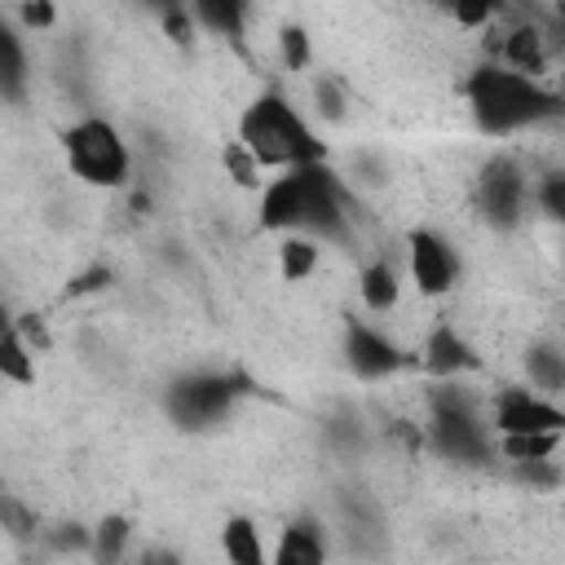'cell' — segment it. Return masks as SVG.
I'll list each match as a JSON object with an SVG mask.
<instances>
[{
  "label": "cell",
  "mask_w": 565,
  "mask_h": 565,
  "mask_svg": "<svg viewBox=\"0 0 565 565\" xmlns=\"http://www.w3.org/2000/svg\"><path fill=\"white\" fill-rule=\"evenodd\" d=\"M238 141H247V150L265 168H278V172L327 159V146L318 141V132L309 128V119L278 88H265L260 97H252L243 106V115H238Z\"/></svg>",
  "instance_id": "obj_2"
},
{
  "label": "cell",
  "mask_w": 565,
  "mask_h": 565,
  "mask_svg": "<svg viewBox=\"0 0 565 565\" xmlns=\"http://www.w3.org/2000/svg\"><path fill=\"white\" fill-rule=\"evenodd\" d=\"M18 22L26 31H53L57 26V4L53 0H22L18 4Z\"/></svg>",
  "instance_id": "obj_31"
},
{
  "label": "cell",
  "mask_w": 565,
  "mask_h": 565,
  "mask_svg": "<svg viewBox=\"0 0 565 565\" xmlns=\"http://www.w3.org/2000/svg\"><path fill=\"white\" fill-rule=\"evenodd\" d=\"M62 154H66L71 177H79L93 190H124L132 177V150H128L124 132L102 115H84V119L66 124Z\"/></svg>",
  "instance_id": "obj_3"
},
{
  "label": "cell",
  "mask_w": 565,
  "mask_h": 565,
  "mask_svg": "<svg viewBox=\"0 0 565 565\" xmlns=\"http://www.w3.org/2000/svg\"><path fill=\"white\" fill-rule=\"evenodd\" d=\"M221 168H225V177H230L238 190H260V185H265V177H260L265 163H260V159L247 150V141H238V137L221 146Z\"/></svg>",
  "instance_id": "obj_23"
},
{
  "label": "cell",
  "mask_w": 565,
  "mask_h": 565,
  "mask_svg": "<svg viewBox=\"0 0 565 565\" xmlns=\"http://www.w3.org/2000/svg\"><path fill=\"white\" fill-rule=\"evenodd\" d=\"M190 13L203 31L221 35L225 44H243L247 40V18H252V0H190Z\"/></svg>",
  "instance_id": "obj_14"
},
{
  "label": "cell",
  "mask_w": 565,
  "mask_h": 565,
  "mask_svg": "<svg viewBox=\"0 0 565 565\" xmlns=\"http://www.w3.org/2000/svg\"><path fill=\"white\" fill-rule=\"evenodd\" d=\"M9 322L22 331V340H26L35 353H49V349H53V335H49V327H44L40 313H18V318H9Z\"/></svg>",
  "instance_id": "obj_32"
},
{
  "label": "cell",
  "mask_w": 565,
  "mask_h": 565,
  "mask_svg": "<svg viewBox=\"0 0 565 565\" xmlns=\"http://www.w3.org/2000/svg\"><path fill=\"white\" fill-rule=\"evenodd\" d=\"M0 53H4V66H0V93L18 106L22 102V88H26V49H22V35L18 26H0Z\"/></svg>",
  "instance_id": "obj_19"
},
{
  "label": "cell",
  "mask_w": 565,
  "mask_h": 565,
  "mask_svg": "<svg viewBox=\"0 0 565 565\" xmlns=\"http://www.w3.org/2000/svg\"><path fill=\"white\" fill-rule=\"evenodd\" d=\"M437 9H446L450 22L468 31H486L494 18H503V0H437Z\"/></svg>",
  "instance_id": "obj_27"
},
{
  "label": "cell",
  "mask_w": 565,
  "mask_h": 565,
  "mask_svg": "<svg viewBox=\"0 0 565 565\" xmlns=\"http://www.w3.org/2000/svg\"><path fill=\"white\" fill-rule=\"evenodd\" d=\"M358 296L371 313H393L397 300H402V274L388 256H375L358 269Z\"/></svg>",
  "instance_id": "obj_15"
},
{
  "label": "cell",
  "mask_w": 565,
  "mask_h": 565,
  "mask_svg": "<svg viewBox=\"0 0 565 565\" xmlns=\"http://www.w3.org/2000/svg\"><path fill=\"white\" fill-rule=\"evenodd\" d=\"M561 13H565V0H561Z\"/></svg>",
  "instance_id": "obj_36"
},
{
  "label": "cell",
  "mask_w": 565,
  "mask_h": 565,
  "mask_svg": "<svg viewBox=\"0 0 565 565\" xmlns=\"http://www.w3.org/2000/svg\"><path fill=\"white\" fill-rule=\"evenodd\" d=\"M459 269H463L459 265V252H455V243L441 230H433V225L406 230V274L419 287V296H446V291H455Z\"/></svg>",
  "instance_id": "obj_8"
},
{
  "label": "cell",
  "mask_w": 565,
  "mask_h": 565,
  "mask_svg": "<svg viewBox=\"0 0 565 565\" xmlns=\"http://www.w3.org/2000/svg\"><path fill=\"white\" fill-rule=\"evenodd\" d=\"M521 366H525L530 388H539V393L565 402V349H561V344L534 340V344L521 353Z\"/></svg>",
  "instance_id": "obj_16"
},
{
  "label": "cell",
  "mask_w": 565,
  "mask_h": 565,
  "mask_svg": "<svg viewBox=\"0 0 565 565\" xmlns=\"http://www.w3.org/2000/svg\"><path fill=\"white\" fill-rule=\"evenodd\" d=\"M159 22H163V35L172 40V44H181V49H190L194 44V13H190V4H181V9H168V13H159Z\"/></svg>",
  "instance_id": "obj_29"
},
{
  "label": "cell",
  "mask_w": 565,
  "mask_h": 565,
  "mask_svg": "<svg viewBox=\"0 0 565 565\" xmlns=\"http://www.w3.org/2000/svg\"><path fill=\"white\" fill-rule=\"evenodd\" d=\"M256 230L260 234H291V230H300V177H296V168H282L274 181L260 185Z\"/></svg>",
  "instance_id": "obj_12"
},
{
  "label": "cell",
  "mask_w": 565,
  "mask_h": 565,
  "mask_svg": "<svg viewBox=\"0 0 565 565\" xmlns=\"http://www.w3.org/2000/svg\"><path fill=\"white\" fill-rule=\"evenodd\" d=\"M278 57H282V66L296 71V75L313 66V40H309V31H305L300 22H282V26H278Z\"/></svg>",
  "instance_id": "obj_25"
},
{
  "label": "cell",
  "mask_w": 565,
  "mask_h": 565,
  "mask_svg": "<svg viewBox=\"0 0 565 565\" xmlns=\"http://www.w3.org/2000/svg\"><path fill=\"white\" fill-rule=\"evenodd\" d=\"M472 124L486 137H512L521 128H539V124H556L565 119V97L556 88H547L534 75H521L494 57L477 62L463 84H459Z\"/></svg>",
  "instance_id": "obj_1"
},
{
  "label": "cell",
  "mask_w": 565,
  "mask_h": 565,
  "mask_svg": "<svg viewBox=\"0 0 565 565\" xmlns=\"http://www.w3.org/2000/svg\"><path fill=\"white\" fill-rule=\"evenodd\" d=\"M503 66L521 71V75H534L543 79L547 66H552V44H547V22L539 18H516V22H503V44H499V57Z\"/></svg>",
  "instance_id": "obj_11"
},
{
  "label": "cell",
  "mask_w": 565,
  "mask_h": 565,
  "mask_svg": "<svg viewBox=\"0 0 565 565\" xmlns=\"http://www.w3.org/2000/svg\"><path fill=\"white\" fill-rule=\"evenodd\" d=\"M278 565H322L327 561V525L313 512H300L282 525L278 547H274Z\"/></svg>",
  "instance_id": "obj_13"
},
{
  "label": "cell",
  "mask_w": 565,
  "mask_h": 565,
  "mask_svg": "<svg viewBox=\"0 0 565 565\" xmlns=\"http://www.w3.org/2000/svg\"><path fill=\"white\" fill-rule=\"evenodd\" d=\"M146 9H154V13H168V9H181V4H190V0H141Z\"/></svg>",
  "instance_id": "obj_34"
},
{
  "label": "cell",
  "mask_w": 565,
  "mask_h": 565,
  "mask_svg": "<svg viewBox=\"0 0 565 565\" xmlns=\"http://www.w3.org/2000/svg\"><path fill=\"white\" fill-rule=\"evenodd\" d=\"M296 177H300V234H313L318 243L353 247V194L344 177L327 159L300 163Z\"/></svg>",
  "instance_id": "obj_4"
},
{
  "label": "cell",
  "mask_w": 565,
  "mask_h": 565,
  "mask_svg": "<svg viewBox=\"0 0 565 565\" xmlns=\"http://www.w3.org/2000/svg\"><path fill=\"white\" fill-rule=\"evenodd\" d=\"M318 260H322V247H318L313 234H300V230L278 234V274H282V282L313 278L318 274Z\"/></svg>",
  "instance_id": "obj_18"
},
{
  "label": "cell",
  "mask_w": 565,
  "mask_h": 565,
  "mask_svg": "<svg viewBox=\"0 0 565 565\" xmlns=\"http://www.w3.org/2000/svg\"><path fill=\"white\" fill-rule=\"evenodd\" d=\"M565 433H503L499 437V459L516 463V459H552L561 455Z\"/></svg>",
  "instance_id": "obj_21"
},
{
  "label": "cell",
  "mask_w": 565,
  "mask_h": 565,
  "mask_svg": "<svg viewBox=\"0 0 565 565\" xmlns=\"http://www.w3.org/2000/svg\"><path fill=\"white\" fill-rule=\"evenodd\" d=\"M490 428L503 433H565V402L525 384H503L490 402Z\"/></svg>",
  "instance_id": "obj_7"
},
{
  "label": "cell",
  "mask_w": 565,
  "mask_h": 565,
  "mask_svg": "<svg viewBox=\"0 0 565 565\" xmlns=\"http://www.w3.org/2000/svg\"><path fill=\"white\" fill-rule=\"evenodd\" d=\"M0 375L9 384H35V349L22 340V331L9 322L4 340H0Z\"/></svg>",
  "instance_id": "obj_22"
},
{
  "label": "cell",
  "mask_w": 565,
  "mask_h": 565,
  "mask_svg": "<svg viewBox=\"0 0 565 565\" xmlns=\"http://www.w3.org/2000/svg\"><path fill=\"white\" fill-rule=\"evenodd\" d=\"M247 393L243 375H221V371H185L163 388V411L177 428L185 433H203L212 424H221L234 402Z\"/></svg>",
  "instance_id": "obj_5"
},
{
  "label": "cell",
  "mask_w": 565,
  "mask_h": 565,
  "mask_svg": "<svg viewBox=\"0 0 565 565\" xmlns=\"http://www.w3.org/2000/svg\"><path fill=\"white\" fill-rule=\"evenodd\" d=\"M221 552H225L230 565H265V556H269L265 543H260V525L252 516H243V512L225 516V525H221Z\"/></svg>",
  "instance_id": "obj_17"
},
{
  "label": "cell",
  "mask_w": 565,
  "mask_h": 565,
  "mask_svg": "<svg viewBox=\"0 0 565 565\" xmlns=\"http://www.w3.org/2000/svg\"><path fill=\"white\" fill-rule=\"evenodd\" d=\"M508 477L516 486H530V490H556V486H565V468L556 463V455L552 459H516V463H508Z\"/></svg>",
  "instance_id": "obj_24"
},
{
  "label": "cell",
  "mask_w": 565,
  "mask_h": 565,
  "mask_svg": "<svg viewBox=\"0 0 565 565\" xmlns=\"http://www.w3.org/2000/svg\"><path fill=\"white\" fill-rule=\"evenodd\" d=\"M128 543H132V521L124 516V512H106L97 525H93V561H102V565H115V561H124V552H128Z\"/></svg>",
  "instance_id": "obj_20"
},
{
  "label": "cell",
  "mask_w": 565,
  "mask_h": 565,
  "mask_svg": "<svg viewBox=\"0 0 565 565\" xmlns=\"http://www.w3.org/2000/svg\"><path fill=\"white\" fill-rule=\"evenodd\" d=\"M309 97H313L318 119H327V124H344V115H349V97H344V84H340L335 75H313Z\"/></svg>",
  "instance_id": "obj_26"
},
{
  "label": "cell",
  "mask_w": 565,
  "mask_h": 565,
  "mask_svg": "<svg viewBox=\"0 0 565 565\" xmlns=\"http://www.w3.org/2000/svg\"><path fill=\"white\" fill-rule=\"evenodd\" d=\"M556 93H561V97H565V79H561V84H556Z\"/></svg>",
  "instance_id": "obj_35"
},
{
  "label": "cell",
  "mask_w": 565,
  "mask_h": 565,
  "mask_svg": "<svg viewBox=\"0 0 565 565\" xmlns=\"http://www.w3.org/2000/svg\"><path fill=\"white\" fill-rule=\"evenodd\" d=\"M419 366L428 371V380H450V375H472L481 371V353L472 349V340L455 327V322H433L424 344H419Z\"/></svg>",
  "instance_id": "obj_10"
},
{
  "label": "cell",
  "mask_w": 565,
  "mask_h": 565,
  "mask_svg": "<svg viewBox=\"0 0 565 565\" xmlns=\"http://www.w3.org/2000/svg\"><path fill=\"white\" fill-rule=\"evenodd\" d=\"M534 207L556 225H565V168H552L534 181Z\"/></svg>",
  "instance_id": "obj_28"
},
{
  "label": "cell",
  "mask_w": 565,
  "mask_h": 565,
  "mask_svg": "<svg viewBox=\"0 0 565 565\" xmlns=\"http://www.w3.org/2000/svg\"><path fill=\"white\" fill-rule=\"evenodd\" d=\"M53 552H93V530H84L79 521H62L57 530H49Z\"/></svg>",
  "instance_id": "obj_30"
},
{
  "label": "cell",
  "mask_w": 565,
  "mask_h": 565,
  "mask_svg": "<svg viewBox=\"0 0 565 565\" xmlns=\"http://www.w3.org/2000/svg\"><path fill=\"white\" fill-rule=\"evenodd\" d=\"M102 287H110V265H93V269L75 274L66 282V296H88V291H102Z\"/></svg>",
  "instance_id": "obj_33"
},
{
  "label": "cell",
  "mask_w": 565,
  "mask_h": 565,
  "mask_svg": "<svg viewBox=\"0 0 565 565\" xmlns=\"http://www.w3.org/2000/svg\"><path fill=\"white\" fill-rule=\"evenodd\" d=\"M477 212L486 216V225L494 230H516L534 203V181L525 177V168L512 159V154H494L481 163L477 172Z\"/></svg>",
  "instance_id": "obj_6"
},
{
  "label": "cell",
  "mask_w": 565,
  "mask_h": 565,
  "mask_svg": "<svg viewBox=\"0 0 565 565\" xmlns=\"http://www.w3.org/2000/svg\"><path fill=\"white\" fill-rule=\"evenodd\" d=\"M344 362H349V371L358 375V380H366V384H375V380H393L397 371H406L411 366V353L388 335V331H380V327H371V322H362V318H349L344 322Z\"/></svg>",
  "instance_id": "obj_9"
}]
</instances>
